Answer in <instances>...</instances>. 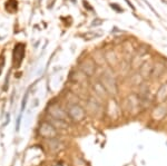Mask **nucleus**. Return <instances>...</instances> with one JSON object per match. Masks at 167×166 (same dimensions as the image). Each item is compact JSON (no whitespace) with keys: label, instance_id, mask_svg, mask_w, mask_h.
Instances as JSON below:
<instances>
[{"label":"nucleus","instance_id":"obj_1","mask_svg":"<svg viewBox=\"0 0 167 166\" xmlns=\"http://www.w3.org/2000/svg\"><path fill=\"white\" fill-rule=\"evenodd\" d=\"M39 133L42 137L45 138H54V136L56 135V129L55 127L49 124V123H42L39 127Z\"/></svg>","mask_w":167,"mask_h":166},{"label":"nucleus","instance_id":"obj_2","mask_svg":"<svg viewBox=\"0 0 167 166\" xmlns=\"http://www.w3.org/2000/svg\"><path fill=\"white\" fill-rule=\"evenodd\" d=\"M25 56V45L18 44L14 49V65L15 67H19Z\"/></svg>","mask_w":167,"mask_h":166},{"label":"nucleus","instance_id":"obj_3","mask_svg":"<svg viewBox=\"0 0 167 166\" xmlns=\"http://www.w3.org/2000/svg\"><path fill=\"white\" fill-rule=\"evenodd\" d=\"M6 8L9 12H15L18 9V3L16 0H9L8 2L6 3Z\"/></svg>","mask_w":167,"mask_h":166},{"label":"nucleus","instance_id":"obj_4","mask_svg":"<svg viewBox=\"0 0 167 166\" xmlns=\"http://www.w3.org/2000/svg\"><path fill=\"white\" fill-rule=\"evenodd\" d=\"M27 98H28V94H26V95L24 96V98H22V103H21V110H20V113H24V110H25V107H26V101H27Z\"/></svg>","mask_w":167,"mask_h":166}]
</instances>
